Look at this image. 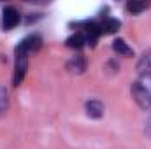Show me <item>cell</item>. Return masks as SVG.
<instances>
[{
	"label": "cell",
	"instance_id": "obj_1",
	"mask_svg": "<svg viewBox=\"0 0 151 149\" xmlns=\"http://www.w3.org/2000/svg\"><path fill=\"white\" fill-rule=\"evenodd\" d=\"M132 97L139 107L150 109L151 107V77H139L132 84Z\"/></svg>",
	"mask_w": 151,
	"mask_h": 149
},
{
	"label": "cell",
	"instance_id": "obj_2",
	"mask_svg": "<svg viewBox=\"0 0 151 149\" xmlns=\"http://www.w3.org/2000/svg\"><path fill=\"white\" fill-rule=\"evenodd\" d=\"M16 53V62H14V75H12V84L19 86L25 79L27 69H28V54L21 53V51H14Z\"/></svg>",
	"mask_w": 151,
	"mask_h": 149
},
{
	"label": "cell",
	"instance_id": "obj_3",
	"mask_svg": "<svg viewBox=\"0 0 151 149\" xmlns=\"http://www.w3.org/2000/svg\"><path fill=\"white\" fill-rule=\"evenodd\" d=\"M42 46V39L39 37V35H28V37H25L18 46H16V49L14 51H21V53H32V51H37L39 47Z\"/></svg>",
	"mask_w": 151,
	"mask_h": 149
},
{
	"label": "cell",
	"instance_id": "obj_4",
	"mask_svg": "<svg viewBox=\"0 0 151 149\" xmlns=\"http://www.w3.org/2000/svg\"><path fill=\"white\" fill-rule=\"evenodd\" d=\"M19 23V12L14 7H5L2 11V28L4 30H11Z\"/></svg>",
	"mask_w": 151,
	"mask_h": 149
},
{
	"label": "cell",
	"instance_id": "obj_5",
	"mask_svg": "<svg viewBox=\"0 0 151 149\" xmlns=\"http://www.w3.org/2000/svg\"><path fill=\"white\" fill-rule=\"evenodd\" d=\"M83 35L86 39V42H90L91 46L97 42V39L100 37V34H102V30H100V25L97 23V21H86V23H83Z\"/></svg>",
	"mask_w": 151,
	"mask_h": 149
},
{
	"label": "cell",
	"instance_id": "obj_6",
	"mask_svg": "<svg viewBox=\"0 0 151 149\" xmlns=\"http://www.w3.org/2000/svg\"><path fill=\"white\" fill-rule=\"evenodd\" d=\"M99 25H100L102 34H114V32H118L119 27H121L119 19H116V18H109V16H104L102 21H100Z\"/></svg>",
	"mask_w": 151,
	"mask_h": 149
},
{
	"label": "cell",
	"instance_id": "obj_7",
	"mask_svg": "<svg viewBox=\"0 0 151 149\" xmlns=\"http://www.w3.org/2000/svg\"><path fill=\"white\" fill-rule=\"evenodd\" d=\"M137 70H139L141 77H151V49L141 56V60L137 63Z\"/></svg>",
	"mask_w": 151,
	"mask_h": 149
},
{
	"label": "cell",
	"instance_id": "obj_8",
	"mask_svg": "<svg viewBox=\"0 0 151 149\" xmlns=\"http://www.w3.org/2000/svg\"><path fill=\"white\" fill-rule=\"evenodd\" d=\"M86 114L90 117H95V119L97 117H102L104 116V104L100 100H97V98L86 102Z\"/></svg>",
	"mask_w": 151,
	"mask_h": 149
},
{
	"label": "cell",
	"instance_id": "obj_9",
	"mask_svg": "<svg viewBox=\"0 0 151 149\" xmlns=\"http://www.w3.org/2000/svg\"><path fill=\"white\" fill-rule=\"evenodd\" d=\"M113 49L119 54V56H134V49L123 40V39H116L113 42Z\"/></svg>",
	"mask_w": 151,
	"mask_h": 149
},
{
	"label": "cell",
	"instance_id": "obj_10",
	"mask_svg": "<svg viewBox=\"0 0 151 149\" xmlns=\"http://www.w3.org/2000/svg\"><path fill=\"white\" fill-rule=\"evenodd\" d=\"M84 67H86V63H84V58H83V56H74V58L67 63V69H69L70 72H77V74H81V72L84 70Z\"/></svg>",
	"mask_w": 151,
	"mask_h": 149
},
{
	"label": "cell",
	"instance_id": "obj_11",
	"mask_svg": "<svg viewBox=\"0 0 151 149\" xmlns=\"http://www.w3.org/2000/svg\"><path fill=\"white\" fill-rule=\"evenodd\" d=\"M84 42H86V39L83 35V32H77V34H74V35H70L67 39V46L72 47V49H81L84 46Z\"/></svg>",
	"mask_w": 151,
	"mask_h": 149
},
{
	"label": "cell",
	"instance_id": "obj_12",
	"mask_svg": "<svg viewBox=\"0 0 151 149\" xmlns=\"http://www.w3.org/2000/svg\"><path fill=\"white\" fill-rule=\"evenodd\" d=\"M148 5H150L148 2H135V0H132V2L127 4V11L132 12V14H139V12H142Z\"/></svg>",
	"mask_w": 151,
	"mask_h": 149
},
{
	"label": "cell",
	"instance_id": "obj_13",
	"mask_svg": "<svg viewBox=\"0 0 151 149\" xmlns=\"http://www.w3.org/2000/svg\"><path fill=\"white\" fill-rule=\"evenodd\" d=\"M7 111V90L0 88V114Z\"/></svg>",
	"mask_w": 151,
	"mask_h": 149
},
{
	"label": "cell",
	"instance_id": "obj_14",
	"mask_svg": "<svg viewBox=\"0 0 151 149\" xmlns=\"http://www.w3.org/2000/svg\"><path fill=\"white\" fill-rule=\"evenodd\" d=\"M146 133L151 137V114H150V117H148V121H146Z\"/></svg>",
	"mask_w": 151,
	"mask_h": 149
}]
</instances>
